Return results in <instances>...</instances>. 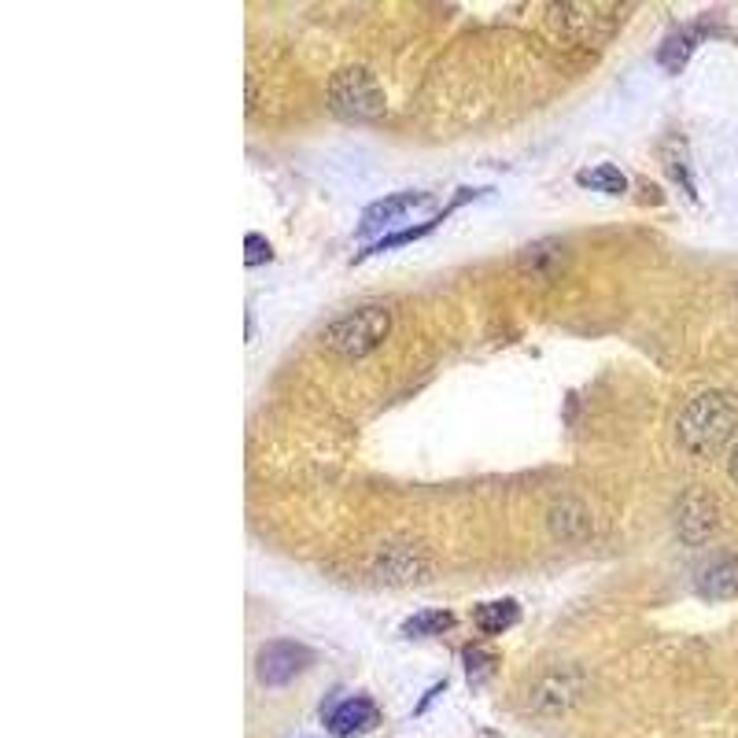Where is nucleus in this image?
<instances>
[{"label":"nucleus","mask_w":738,"mask_h":738,"mask_svg":"<svg viewBox=\"0 0 738 738\" xmlns=\"http://www.w3.org/2000/svg\"><path fill=\"white\" fill-rule=\"evenodd\" d=\"M311 665H314V654L303 643H292V638H273L256 657V672L262 687H284V683H292L295 676H303Z\"/></svg>","instance_id":"4"},{"label":"nucleus","mask_w":738,"mask_h":738,"mask_svg":"<svg viewBox=\"0 0 738 738\" xmlns=\"http://www.w3.org/2000/svg\"><path fill=\"white\" fill-rule=\"evenodd\" d=\"M388 333H392V314L384 311V306H358V311H351L347 318H340V322L329 329L325 340L336 355L366 358L388 340Z\"/></svg>","instance_id":"3"},{"label":"nucleus","mask_w":738,"mask_h":738,"mask_svg":"<svg viewBox=\"0 0 738 738\" xmlns=\"http://www.w3.org/2000/svg\"><path fill=\"white\" fill-rule=\"evenodd\" d=\"M731 480L738 484V447H735V455H731Z\"/></svg>","instance_id":"16"},{"label":"nucleus","mask_w":738,"mask_h":738,"mask_svg":"<svg viewBox=\"0 0 738 738\" xmlns=\"http://www.w3.org/2000/svg\"><path fill=\"white\" fill-rule=\"evenodd\" d=\"M716 524H720V510H716V499L705 488H690L687 495L679 499V510H676V528L683 536V543H705Z\"/></svg>","instance_id":"6"},{"label":"nucleus","mask_w":738,"mask_h":738,"mask_svg":"<svg viewBox=\"0 0 738 738\" xmlns=\"http://www.w3.org/2000/svg\"><path fill=\"white\" fill-rule=\"evenodd\" d=\"M428 204H433V196H425V193H395V196H384V200L370 204L366 211H362L355 237L377 233V229H381L384 222H392V218H399V215H406V211H414V207H428Z\"/></svg>","instance_id":"7"},{"label":"nucleus","mask_w":738,"mask_h":738,"mask_svg":"<svg viewBox=\"0 0 738 738\" xmlns=\"http://www.w3.org/2000/svg\"><path fill=\"white\" fill-rule=\"evenodd\" d=\"M270 245L262 240L259 233H248V240H245V259H248V267H262V262H270Z\"/></svg>","instance_id":"15"},{"label":"nucleus","mask_w":738,"mask_h":738,"mask_svg":"<svg viewBox=\"0 0 738 738\" xmlns=\"http://www.w3.org/2000/svg\"><path fill=\"white\" fill-rule=\"evenodd\" d=\"M450 624H455V613L428 610V613L410 616V621L403 624V635H410V638H417V635H439V632H447Z\"/></svg>","instance_id":"12"},{"label":"nucleus","mask_w":738,"mask_h":738,"mask_svg":"<svg viewBox=\"0 0 738 738\" xmlns=\"http://www.w3.org/2000/svg\"><path fill=\"white\" fill-rule=\"evenodd\" d=\"M580 185L583 189H602V193H624V174L616 167H591L580 174Z\"/></svg>","instance_id":"13"},{"label":"nucleus","mask_w":738,"mask_h":738,"mask_svg":"<svg viewBox=\"0 0 738 738\" xmlns=\"http://www.w3.org/2000/svg\"><path fill=\"white\" fill-rule=\"evenodd\" d=\"M694 34H672L665 45H661V63H665L668 71H679L683 63L690 60V52H694Z\"/></svg>","instance_id":"14"},{"label":"nucleus","mask_w":738,"mask_h":738,"mask_svg":"<svg viewBox=\"0 0 738 738\" xmlns=\"http://www.w3.org/2000/svg\"><path fill=\"white\" fill-rule=\"evenodd\" d=\"M698 588L705 599H738V558H716L701 569Z\"/></svg>","instance_id":"9"},{"label":"nucleus","mask_w":738,"mask_h":738,"mask_svg":"<svg viewBox=\"0 0 738 738\" xmlns=\"http://www.w3.org/2000/svg\"><path fill=\"white\" fill-rule=\"evenodd\" d=\"M524 270H536V273H558L561 267H565V251H561V245H536L528 248L524 256Z\"/></svg>","instance_id":"11"},{"label":"nucleus","mask_w":738,"mask_h":738,"mask_svg":"<svg viewBox=\"0 0 738 738\" xmlns=\"http://www.w3.org/2000/svg\"><path fill=\"white\" fill-rule=\"evenodd\" d=\"M377 724V705L370 698H344L336 705V709L325 713V727L333 738H351L358 731H366V727Z\"/></svg>","instance_id":"8"},{"label":"nucleus","mask_w":738,"mask_h":738,"mask_svg":"<svg viewBox=\"0 0 738 738\" xmlns=\"http://www.w3.org/2000/svg\"><path fill=\"white\" fill-rule=\"evenodd\" d=\"M329 112L344 123H373V118L384 115V90L377 85V79L366 67H344L329 79L325 90Z\"/></svg>","instance_id":"2"},{"label":"nucleus","mask_w":738,"mask_h":738,"mask_svg":"<svg viewBox=\"0 0 738 738\" xmlns=\"http://www.w3.org/2000/svg\"><path fill=\"white\" fill-rule=\"evenodd\" d=\"M517 621H521V605L502 599V602H488L477 610V624L484 627V632H506V627H513Z\"/></svg>","instance_id":"10"},{"label":"nucleus","mask_w":738,"mask_h":738,"mask_svg":"<svg viewBox=\"0 0 738 738\" xmlns=\"http://www.w3.org/2000/svg\"><path fill=\"white\" fill-rule=\"evenodd\" d=\"M738 433V403L724 392H701L683 406L676 436L694 455H713Z\"/></svg>","instance_id":"1"},{"label":"nucleus","mask_w":738,"mask_h":738,"mask_svg":"<svg viewBox=\"0 0 738 738\" xmlns=\"http://www.w3.org/2000/svg\"><path fill=\"white\" fill-rule=\"evenodd\" d=\"M580 687H583V679L576 668H550L536 679L532 694H528V705H532V713H539V716L569 713L580 698Z\"/></svg>","instance_id":"5"}]
</instances>
